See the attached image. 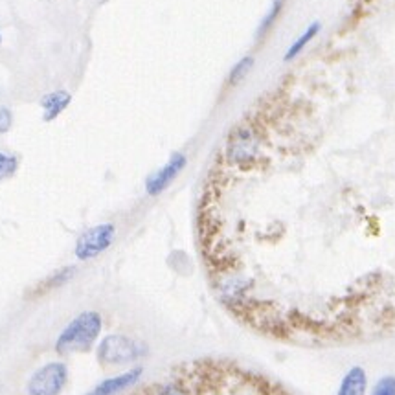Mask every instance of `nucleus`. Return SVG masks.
Returning a JSON list of instances; mask_svg holds the SVG:
<instances>
[{"label": "nucleus", "mask_w": 395, "mask_h": 395, "mask_svg": "<svg viewBox=\"0 0 395 395\" xmlns=\"http://www.w3.org/2000/svg\"><path fill=\"white\" fill-rule=\"evenodd\" d=\"M103 327L100 313L96 311H85L78 314L68 326L61 331L57 337L56 352L57 353H74V352H87L94 346Z\"/></svg>", "instance_id": "nucleus-1"}, {"label": "nucleus", "mask_w": 395, "mask_h": 395, "mask_svg": "<svg viewBox=\"0 0 395 395\" xmlns=\"http://www.w3.org/2000/svg\"><path fill=\"white\" fill-rule=\"evenodd\" d=\"M145 353V348L135 339L123 334H109L98 346V362L103 366H122L135 362Z\"/></svg>", "instance_id": "nucleus-2"}, {"label": "nucleus", "mask_w": 395, "mask_h": 395, "mask_svg": "<svg viewBox=\"0 0 395 395\" xmlns=\"http://www.w3.org/2000/svg\"><path fill=\"white\" fill-rule=\"evenodd\" d=\"M116 237V226L113 222H103V225L92 226L83 232L76 243V257L79 261H88L103 254Z\"/></svg>", "instance_id": "nucleus-3"}, {"label": "nucleus", "mask_w": 395, "mask_h": 395, "mask_svg": "<svg viewBox=\"0 0 395 395\" xmlns=\"http://www.w3.org/2000/svg\"><path fill=\"white\" fill-rule=\"evenodd\" d=\"M68 379V368L63 362L41 366L28 381V395H59Z\"/></svg>", "instance_id": "nucleus-4"}, {"label": "nucleus", "mask_w": 395, "mask_h": 395, "mask_svg": "<svg viewBox=\"0 0 395 395\" xmlns=\"http://www.w3.org/2000/svg\"><path fill=\"white\" fill-rule=\"evenodd\" d=\"M186 155H183V153H173L170 160L165 162L160 170L155 171V173L148 177V180H145V191H148V195L157 197L160 195L162 191L168 190V186H170L175 178L180 175V171L186 168Z\"/></svg>", "instance_id": "nucleus-5"}, {"label": "nucleus", "mask_w": 395, "mask_h": 395, "mask_svg": "<svg viewBox=\"0 0 395 395\" xmlns=\"http://www.w3.org/2000/svg\"><path fill=\"white\" fill-rule=\"evenodd\" d=\"M143 369L142 368H133L127 369L125 374H120L116 377L105 379L101 381L100 384H96L87 395H118L122 394V391L129 390L130 386H135L138 379L142 377Z\"/></svg>", "instance_id": "nucleus-6"}, {"label": "nucleus", "mask_w": 395, "mask_h": 395, "mask_svg": "<svg viewBox=\"0 0 395 395\" xmlns=\"http://www.w3.org/2000/svg\"><path fill=\"white\" fill-rule=\"evenodd\" d=\"M257 143L254 135L248 129H239L235 135H232L230 143H228V155L232 162L245 164L256 157Z\"/></svg>", "instance_id": "nucleus-7"}, {"label": "nucleus", "mask_w": 395, "mask_h": 395, "mask_svg": "<svg viewBox=\"0 0 395 395\" xmlns=\"http://www.w3.org/2000/svg\"><path fill=\"white\" fill-rule=\"evenodd\" d=\"M70 101H72V94L68 91H56L44 96L43 100H41L44 122H53L59 114L65 113Z\"/></svg>", "instance_id": "nucleus-8"}, {"label": "nucleus", "mask_w": 395, "mask_h": 395, "mask_svg": "<svg viewBox=\"0 0 395 395\" xmlns=\"http://www.w3.org/2000/svg\"><path fill=\"white\" fill-rule=\"evenodd\" d=\"M368 388V375L362 366H353L348 374L344 375L337 395H366Z\"/></svg>", "instance_id": "nucleus-9"}, {"label": "nucleus", "mask_w": 395, "mask_h": 395, "mask_svg": "<svg viewBox=\"0 0 395 395\" xmlns=\"http://www.w3.org/2000/svg\"><path fill=\"white\" fill-rule=\"evenodd\" d=\"M318 31H320V22H313V24H309L307 30H305L304 34H302L300 37H298V39H296L294 43H292L291 46H289V50H287V52H285L283 59H285V61H292L294 57L300 56L302 50H304V48L307 46V44L311 43V41H313L314 37H317Z\"/></svg>", "instance_id": "nucleus-10"}, {"label": "nucleus", "mask_w": 395, "mask_h": 395, "mask_svg": "<svg viewBox=\"0 0 395 395\" xmlns=\"http://www.w3.org/2000/svg\"><path fill=\"white\" fill-rule=\"evenodd\" d=\"M74 274H76V267H65V269H59L56 274H52L50 278L44 279V282L41 283L39 291L48 292V291H52V289H57V287L65 285L66 282H70V279L74 278Z\"/></svg>", "instance_id": "nucleus-11"}, {"label": "nucleus", "mask_w": 395, "mask_h": 395, "mask_svg": "<svg viewBox=\"0 0 395 395\" xmlns=\"http://www.w3.org/2000/svg\"><path fill=\"white\" fill-rule=\"evenodd\" d=\"M282 6H283V0H272V6H270L269 14L263 17V21H261L260 28H257V39H261V37H265L267 31L272 28V24L276 22V19H278L279 11H282Z\"/></svg>", "instance_id": "nucleus-12"}, {"label": "nucleus", "mask_w": 395, "mask_h": 395, "mask_svg": "<svg viewBox=\"0 0 395 395\" xmlns=\"http://www.w3.org/2000/svg\"><path fill=\"white\" fill-rule=\"evenodd\" d=\"M252 66H254V57H250V56L243 57V59L235 63L234 68L230 70L228 83H230V85H235V83H239L241 79H245V76H247L248 72L252 70Z\"/></svg>", "instance_id": "nucleus-13"}, {"label": "nucleus", "mask_w": 395, "mask_h": 395, "mask_svg": "<svg viewBox=\"0 0 395 395\" xmlns=\"http://www.w3.org/2000/svg\"><path fill=\"white\" fill-rule=\"evenodd\" d=\"M19 160L11 155H4V153H0V180H4V178L11 177V175L17 171Z\"/></svg>", "instance_id": "nucleus-14"}, {"label": "nucleus", "mask_w": 395, "mask_h": 395, "mask_svg": "<svg viewBox=\"0 0 395 395\" xmlns=\"http://www.w3.org/2000/svg\"><path fill=\"white\" fill-rule=\"evenodd\" d=\"M371 395H395V377H382Z\"/></svg>", "instance_id": "nucleus-15"}, {"label": "nucleus", "mask_w": 395, "mask_h": 395, "mask_svg": "<svg viewBox=\"0 0 395 395\" xmlns=\"http://www.w3.org/2000/svg\"><path fill=\"white\" fill-rule=\"evenodd\" d=\"M11 123H14V114L8 107H0V135H4L11 129Z\"/></svg>", "instance_id": "nucleus-16"}, {"label": "nucleus", "mask_w": 395, "mask_h": 395, "mask_svg": "<svg viewBox=\"0 0 395 395\" xmlns=\"http://www.w3.org/2000/svg\"><path fill=\"white\" fill-rule=\"evenodd\" d=\"M158 395H188V394L183 390V388L177 386V384H170V386L162 388V391Z\"/></svg>", "instance_id": "nucleus-17"}, {"label": "nucleus", "mask_w": 395, "mask_h": 395, "mask_svg": "<svg viewBox=\"0 0 395 395\" xmlns=\"http://www.w3.org/2000/svg\"><path fill=\"white\" fill-rule=\"evenodd\" d=\"M0 43H2V35H0Z\"/></svg>", "instance_id": "nucleus-18"}]
</instances>
